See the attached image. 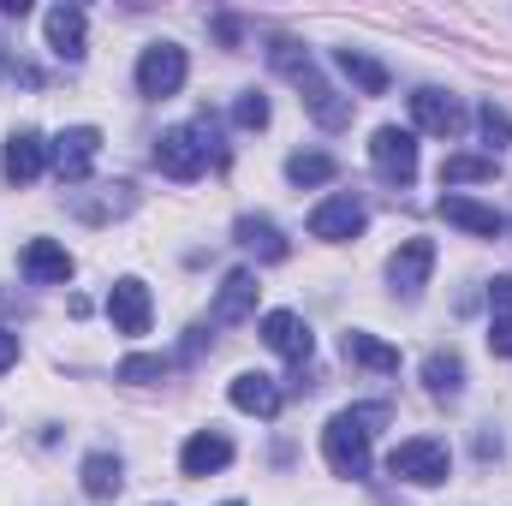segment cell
I'll list each match as a JSON object with an SVG mask.
<instances>
[{"label":"cell","instance_id":"obj_1","mask_svg":"<svg viewBox=\"0 0 512 506\" xmlns=\"http://www.w3.org/2000/svg\"><path fill=\"white\" fill-rule=\"evenodd\" d=\"M268 66H274L286 84H298V90H304V108L316 114V126H328V131L352 126V102H346V96H334V90L322 84V72H316V60H310V48H304V42L274 36V42H268Z\"/></svg>","mask_w":512,"mask_h":506},{"label":"cell","instance_id":"obj_2","mask_svg":"<svg viewBox=\"0 0 512 506\" xmlns=\"http://www.w3.org/2000/svg\"><path fill=\"white\" fill-rule=\"evenodd\" d=\"M387 417H393V405H352V411H340V417H328V429H322V459H328V471L334 477H370V435L382 429Z\"/></svg>","mask_w":512,"mask_h":506},{"label":"cell","instance_id":"obj_3","mask_svg":"<svg viewBox=\"0 0 512 506\" xmlns=\"http://www.w3.org/2000/svg\"><path fill=\"white\" fill-rule=\"evenodd\" d=\"M209 161H221V143H215V120H209V114H203L197 126H173V131L155 137V167H161L167 179H179V185L203 179Z\"/></svg>","mask_w":512,"mask_h":506},{"label":"cell","instance_id":"obj_4","mask_svg":"<svg viewBox=\"0 0 512 506\" xmlns=\"http://www.w3.org/2000/svg\"><path fill=\"white\" fill-rule=\"evenodd\" d=\"M387 471H393V477H405V483H417V489H435V483H447L453 453H447V441H435V435H411V441H399V447H393Z\"/></svg>","mask_w":512,"mask_h":506},{"label":"cell","instance_id":"obj_5","mask_svg":"<svg viewBox=\"0 0 512 506\" xmlns=\"http://www.w3.org/2000/svg\"><path fill=\"white\" fill-rule=\"evenodd\" d=\"M185 72H191V60H185L179 42H149V48L137 54V90H143L149 102L179 96V90H185Z\"/></svg>","mask_w":512,"mask_h":506},{"label":"cell","instance_id":"obj_6","mask_svg":"<svg viewBox=\"0 0 512 506\" xmlns=\"http://www.w3.org/2000/svg\"><path fill=\"white\" fill-rule=\"evenodd\" d=\"M96 155H102V131L96 126H72V131H60V137L48 143V161H54L60 185H84L90 167H96Z\"/></svg>","mask_w":512,"mask_h":506},{"label":"cell","instance_id":"obj_7","mask_svg":"<svg viewBox=\"0 0 512 506\" xmlns=\"http://www.w3.org/2000/svg\"><path fill=\"white\" fill-rule=\"evenodd\" d=\"M370 167L382 185H411L417 179V137L399 126H382L370 137Z\"/></svg>","mask_w":512,"mask_h":506},{"label":"cell","instance_id":"obj_8","mask_svg":"<svg viewBox=\"0 0 512 506\" xmlns=\"http://www.w3.org/2000/svg\"><path fill=\"white\" fill-rule=\"evenodd\" d=\"M364 227H370V209H364L352 191H340V197H328V203H316V209H310V239L346 245V239H358Z\"/></svg>","mask_w":512,"mask_h":506},{"label":"cell","instance_id":"obj_9","mask_svg":"<svg viewBox=\"0 0 512 506\" xmlns=\"http://www.w3.org/2000/svg\"><path fill=\"white\" fill-rule=\"evenodd\" d=\"M262 340H268V352H280L286 364H310V352H316V334H310V322L298 316V310H268L262 316Z\"/></svg>","mask_w":512,"mask_h":506},{"label":"cell","instance_id":"obj_10","mask_svg":"<svg viewBox=\"0 0 512 506\" xmlns=\"http://www.w3.org/2000/svg\"><path fill=\"white\" fill-rule=\"evenodd\" d=\"M429 268H435V245H429V239H405L399 251L387 256V286H393L399 298H417V292L429 286Z\"/></svg>","mask_w":512,"mask_h":506},{"label":"cell","instance_id":"obj_11","mask_svg":"<svg viewBox=\"0 0 512 506\" xmlns=\"http://www.w3.org/2000/svg\"><path fill=\"white\" fill-rule=\"evenodd\" d=\"M256 274L251 268H233L227 280H221V292H215V304H209V322L215 328H233V322H245V316H256Z\"/></svg>","mask_w":512,"mask_h":506},{"label":"cell","instance_id":"obj_12","mask_svg":"<svg viewBox=\"0 0 512 506\" xmlns=\"http://www.w3.org/2000/svg\"><path fill=\"white\" fill-rule=\"evenodd\" d=\"M233 465V441L221 435V429H197L185 447H179V471L185 477H215V471H227Z\"/></svg>","mask_w":512,"mask_h":506},{"label":"cell","instance_id":"obj_13","mask_svg":"<svg viewBox=\"0 0 512 506\" xmlns=\"http://www.w3.org/2000/svg\"><path fill=\"white\" fill-rule=\"evenodd\" d=\"M411 120H417V131H429V137H459L465 131V108L447 90H417L411 96Z\"/></svg>","mask_w":512,"mask_h":506},{"label":"cell","instance_id":"obj_14","mask_svg":"<svg viewBox=\"0 0 512 506\" xmlns=\"http://www.w3.org/2000/svg\"><path fill=\"white\" fill-rule=\"evenodd\" d=\"M435 209H441V221H453V227H465V233H477V239H501V233H507V221H501L489 203H477V197H459V191H447Z\"/></svg>","mask_w":512,"mask_h":506},{"label":"cell","instance_id":"obj_15","mask_svg":"<svg viewBox=\"0 0 512 506\" xmlns=\"http://www.w3.org/2000/svg\"><path fill=\"white\" fill-rule=\"evenodd\" d=\"M18 268H24L36 286H66V280H72V251L54 245V239H30L24 256H18Z\"/></svg>","mask_w":512,"mask_h":506},{"label":"cell","instance_id":"obj_16","mask_svg":"<svg viewBox=\"0 0 512 506\" xmlns=\"http://www.w3.org/2000/svg\"><path fill=\"white\" fill-rule=\"evenodd\" d=\"M227 399H233L239 411H251V417H280V405H286L280 381H274V376H262V370H245V376H233Z\"/></svg>","mask_w":512,"mask_h":506},{"label":"cell","instance_id":"obj_17","mask_svg":"<svg viewBox=\"0 0 512 506\" xmlns=\"http://www.w3.org/2000/svg\"><path fill=\"white\" fill-rule=\"evenodd\" d=\"M108 316H114V328L120 334H149V286L143 280H114V292H108Z\"/></svg>","mask_w":512,"mask_h":506},{"label":"cell","instance_id":"obj_18","mask_svg":"<svg viewBox=\"0 0 512 506\" xmlns=\"http://www.w3.org/2000/svg\"><path fill=\"white\" fill-rule=\"evenodd\" d=\"M42 167H48V137H36V131H18V137L6 143V155H0V173H6L12 185H30Z\"/></svg>","mask_w":512,"mask_h":506},{"label":"cell","instance_id":"obj_19","mask_svg":"<svg viewBox=\"0 0 512 506\" xmlns=\"http://www.w3.org/2000/svg\"><path fill=\"white\" fill-rule=\"evenodd\" d=\"M42 24H48V48L60 60H84V6H54Z\"/></svg>","mask_w":512,"mask_h":506},{"label":"cell","instance_id":"obj_20","mask_svg":"<svg viewBox=\"0 0 512 506\" xmlns=\"http://www.w3.org/2000/svg\"><path fill=\"white\" fill-rule=\"evenodd\" d=\"M78 477H84V495H90V501H114L120 483H126V465H120V453H90V459L78 465Z\"/></svg>","mask_w":512,"mask_h":506},{"label":"cell","instance_id":"obj_21","mask_svg":"<svg viewBox=\"0 0 512 506\" xmlns=\"http://www.w3.org/2000/svg\"><path fill=\"white\" fill-rule=\"evenodd\" d=\"M233 233H239V245H245L256 262H286V251H292V245L280 239V227H274V221H262V215H239V227H233Z\"/></svg>","mask_w":512,"mask_h":506},{"label":"cell","instance_id":"obj_22","mask_svg":"<svg viewBox=\"0 0 512 506\" xmlns=\"http://www.w3.org/2000/svg\"><path fill=\"white\" fill-rule=\"evenodd\" d=\"M489 352L512 358V274H495L489 286Z\"/></svg>","mask_w":512,"mask_h":506},{"label":"cell","instance_id":"obj_23","mask_svg":"<svg viewBox=\"0 0 512 506\" xmlns=\"http://www.w3.org/2000/svg\"><path fill=\"white\" fill-rule=\"evenodd\" d=\"M340 352H346L352 364H364V370H382V376H393V370H399V346H387V340L364 334V328H352V334L340 340Z\"/></svg>","mask_w":512,"mask_h":506},{"label":"cell","instance_id":"obj_24","mask_svg":"<svg viewBox=\"0 0 512 506\" xmlns=\"http://www.w3.org/2000/svg\"><path fill=\"white\" fill-rule=\"evenodd\" d=\"M334 60H340V72H346V78H352V84H358L364 96H387V84H393V78H387L382 60H370L364 48H340Z\"/></svg>","mask_w":512,"mask_h":506},{"label":"cell","instance_id":"obj_25","mask_svg":"<svg viewBox=\"0 0 512 506\" xmlns=\"http://www.w3.org/2000/svg\"><path fill=\"white\" fill-rule=\"evenodd\" d=\"M423 387H429L435 399H459V387H465V364H459L453 352H429V358H423Z\"/></svg>","mask_w":512,"mask_h":506},{"label":"cell","instance_id":"obj_26","mask_svg":"<svg viewBox=\"0 0 512 506\" xmlns=\"http://www.w3.org/2000/svg\"><path fill=\"white\" fill-rule=\"evenodd\" d=\"M495 179V155H447L441 161V185H477Z\"/></svg>","mask_w":512,"mask_h":506},{"label":"cell","instance_id":"obj_27","mask_svg":"<svg viewBox=\"0 0 512 506\" xmlns=\"http://www.w3.org/2000/svg\"><path fill=\"white\" fill-rule=\"evenodd\" d=\"M334 173H340V161H334V155H316V149L286 161V179H292V185H328Z\"/></svg>","mask_w":512,"mask_h":506},{"label":"cell","instance_id":"obj_28","mask_svg":"<svg viewBox=\"0 0 512 506\" xmlns=\"http://www.w3.org/2000/svg\"><path fill=\"white\" fill-rule=\"evenodd\" d=\"M120 381H131V387H149V381H161L167 376V358H155V352H131L126 364L114 370Z\"/></svg>","mask_w":512,"mask_h":506},{"label":"cell","instance_id":"obj_29","mask_svg":"<svg viewBox=\"0 0 512 506\" xmlns=\"http://www.w3.org/2000/svg\"><path fill=\"white\" fill-rule=\"evenodd\" d=\"M233 126L239 131H262L268 126V96H262V90H245V96L233 102Z\"/></svg>","mask_w":512,"mask_h":506},{"label":"cell","instance_id":"obj_30","mask_svg":"<svg viewBox=\"0 0 512 506\" xmlns=\"http://www.w3.org/2000/svg\"><path fill=\"white\" fill-rule=\"evenodd\" d=\"M477 126H483V137H489L495 149H501V143H512V114H507V108H495V102H483Z\"/></svg>","mask_w":512,"mask_h":506},{"label":"cell","instance_id":"obj_31","mask_svg":"<svg viewBox=\"0 0 512 506\" xmlns=\"http://www.w3.org/2000/svg\"><path fill=\"white\" fill-rule=\"evenodd\" d=\"M12 364H18V334H12V328L0 322V376H6Z\"/></svg>","mask_w":512,"mask_h":506},{"label":"cell","instance_id":"obj_32","mask_svg":"<svg viewBox=\"0 0 512 506\" xmlns=\"http://www.w3.org/2000/svg\"><path fill=\"white\" fill-rule=\"evenodd\" d=\"M227 506H239V501H227Z\"/></svg>","mask_w":512,"mask_h":506}]
</instances>
